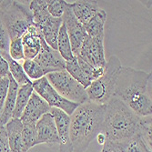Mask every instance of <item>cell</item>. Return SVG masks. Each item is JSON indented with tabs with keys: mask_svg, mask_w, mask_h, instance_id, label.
Returning <instances> with one entry per match:
<instances>
[{
	"mask_svg": "<svg viewBox=\"0 0 152 152\" xmlns=\"http://www.w3.org/2000/svg\"><path fill=\"white\" fill-rule=\"evenodd\" d=\"M58 51L65 61L70 60L74 57L71 49L69 37H68L66 26L63 24L60 26L58 35Z\"/></svg>",
	"mask_w": 152,
	"mask_h": 152,
	"instance_id": "cell-22",
	"label": "cell"
},
{
	"mask_svg": "<svg viewBox=\"0 0 152 152\" xmlns=\"http://www.w3.org/2000/svg\"><path fill=\"white\" fill-rule=\"evenodd\" d=\"M8 86H9L8 77H0V116H1V113L3 111L5 100L7 99Z\"/></svg>",
	"mask_w": 152,
	"mask_h": 152,
	"instance_id": "cell-30",
	"label": "cell"
},
{
	"mask_svg": "<svg viewBox=\"0 0 152 152\" xmlns=\"http://www.w3.org/2000/svg\"><path fill=\"white\" fill-rule=\"evenodd\" d=\"M0 16L6 26L10 41L22 37L33 23L32 13L26 6L18 1H4L0 6Z\"/></svg>",
	"mask_w": 152,
	"mask_h": 152,
	"instance_id": "cell-4",
	"label": "cell"
},
{
	"mask_svg": "<svg viewBox=\"0 0 152 152\" xmlns=\"http://www.w3.org/2000/svg\"><path fill=\"white\" fill-rule=\"evenodd\" d=\"M146 146L151 149V116L141 118L140 134Z\"/></svg>",
	"mask_w": 152,
	"mask_h": 152,
	"instance_id": "cell-26",
	"label": "cell"
},
{
	"mask_svg": "<svg viewBox=\"0 0 152 152\" xmlns=\"http://www.w3.org/2000/svg\"><path fill=\"white\" fill-rule=\"evenodd\" d=\"M37 142L39 144H59V139L54 118L50 112L46 113L36 123Z\"/></svg>",
	"mask_w": 152,
	"mask_h": 152,
	"instance_id": "cell-12",
	"label": "cell"
},
{
	"mask_svg": "<svg viewBox=\"0 0 152 152\" xmlns=\"http://www.w3.org/2000/svg\"><path fill=\"white\" fill-rule=\"evenodd\" d=\"M61 19L62 24L66 26L68 37H69L72 53L75 57H77L82 44L88 36L85 27L75 17L69 3H66V7Z\"/></svg>",
	"mask_w": 152,
	"mask_h": 152,
	"instance_id": "cell-8",
	"label": "cell"
},
{
	"mask_svg": "<svg viewBox=\"0 0 152 152\" xmlns=\"http://www.w3.org/2000/svg\"><path fill=\"white\" fill-rule=\"evenodd\" d=\"M101 152H118V151L116 150V148H115L111 144L107 141V142L104 144Z\"/></svg>",
	"mask_w": 152,
	"mask_h": 152,
	"instance_id": "cell-34",
	"label": "cell"
},
{
	"mask_svg": "<svg viewBox=\"0 0 152 152\" xmlns=\"http://www.w3.org/2000/svg\"><path fill=\"white\" fill-rule=\"evenodd\" d=\"M8 55L12 59L16 60L18 62L20 60H25L22 38H18V39H14L10 41Z\"/></svg>",
	"mask_w": 152,
	"mask_h": 152,
	"instance_id": "cell-28",
	"label": "cell"
},
{
	"mask_svg": "<svg viewBox=\"0 0 152 152\" xmlns=\"http://www.w3.org/2000/svg\"><path fill=\"white\" fill-rule=\"evenodd\" d=\"M66 71L85 88H87L91 84V82H89L85 77V76L83 75L80 67L78 66L77 57L74 56L73 58H71L70 60L66 61Z\"/></svg>",
	"mask_w": 152,
	"mask_h": 152,
	"instance_id": "cell-25",
	"label": "cell"
},
{
	"mask_svg": "<svg viewBox=\"0 0 152 152\" xmlns=\"http://www.w3.org/2000/svg\"><path fill=\"white\" fill-rule=\"evenodd\" d=\"M118 152H151L140 135H137L131 139L118 142V143H110Z\"/></svg>",
	"mask_w": 152,
	"mask_h": 152,
	"instance_id": "cell-20",
	"label": "cell"
},
{
	"mask_svg": "<svg viewBox=\"0 0 152 152\" xmlns=\"http://www.w3.org/2000/svg\"><path fill=\"white\" fill-rule=\"evenodd\" d=\"M121 66V62L117 56H111L108 58L102 76L91 82V84L86 88L89 101L105 105L113 98L116 82Z\"/></svg>",
	"mask_w": 152,
	"mask_h": 152,
	"instance_id": "cell-5",
	"label": "cell"
},
{
	"mask_svg": "<svg viewBox=\"0 0 152 152\" xmlns=\"http://www.w3.org/2000/svg\"><path fill=\"white\" fill-rule=\"evenodd\" d=\"M4 57V58L7 60V64H8V69H9V74L11 75V77H13V79L17 82V84L18 86H23V85H26V84H31L32 81L27 77V76L26 75L22 65L12 59L8 54H1Z\"/></svg>",
	"mask_w": 152,
	"mask_h": 152,
	"instance_id": "cell-21",
	"label": "cell"
},
{
	"mask_svg": "<svg viewBox=\"0 0 152 152\" xmlns=\"http://www.w3.org/2000/svg\"><path fill=\"white\" fill-rule=\"evenodd\" d=\"M107 21V13L105 10L100 9L91 18L88 24L84 26L87 35L94 38H104L105 37V24Z\"/></svg>",
	"mask_w": 152,
	"mask_h": 152,
	"instance_id": "cell-18",
	"label": "cell"
},
{
	"mask_svg": "<svg viewBox=\"0 0 152 152\" xmlns=\"http://www.w3.org/2000/svg\"><path fill=\"white\" fill-rule=\"evenodd\" d=\"M114 96L140 118L151 116V73L121 66Z\"/></svg>",
	"mask_w": 152,
	"mask_h": 152,
	"instance_id": "cell-1",
	"label": "cell"
},
{
	"mask_svg": "<svg viewBox=\"0 0 152 152\" xmlns=\"http://www.w3.org/2000/svg\"><path fill=\"white\" fill-rule=\"evenodd\" d=\"M22 129V146L24 152H27L31 148L37 145L36 124L23 123Z\"/></svg>",
	"mask_w": 152,
	"mask_h": 152,
	"instance_id": "cell-23",
	"label": "cell"
},
{
	"mask_svg": "<svg viewBox=\"0 0 152 152\" xmlns=\"http://www.w3.org/2000/svg\"><path fill=\"white\" fill-rule=\"evenodd\" d=\"M141 118L113 96L105 104V115L101 131L109 143H118L139 135Z\"/></svg>",
	"mask_w": 152,
	"mask_h": 152,
	"instance_id": "cell-3",
	"label": "cell"
},
{
	"mask_svg": "<svg viewBox=\"0 0 152 152\" xmlns=\"http://www.w3.org/2000/svg\"><path fill=\"white\" fill-rule=\"evenodd\" d=\"M96 140H98V143L101 146H104V144L107 142V137L102 131H100L98 135H96Z\"/></svg>",
	"mask_w": 152,
	"mask_h": 152,
	"instance_id": "cell-33",
	"label": "cell"
},
{
	"mask_svg": "<svg viewBox=\"0 0 152 152\" xmlns=\"http://www.w3.org/2000/svg\"><path fill=\"white\" fill-rule=\"evenodd\" d=\"M32 87L34 91L39 95L50 107L61 109L68 116H71L76 108L79 106V104L71 102L60 96L50 85L46 77L32 82Z\"/></svg>",
	"mask_w": 152,
	"mask_h": 152,
	"instance_id": "cell-7",
	"label": "cell"
},
{
	"mask_svg": "<svg viewBox=\"0 0 152 152\" xmlns=\"http://www.w3.org/2000/svg\"><path fill=\"white\" fill-rule=\"evenodd\" d=\"M33 92L34 89L32 87V83L31 84H26L18 87L16 105H15V108H14L12 118H20Z\"/></svg>",
	"mask_w": 152,
	"mask_h": 152,
	"instance_id": "cell-19",
	"label": "cell"
},
{
	"mask_svg": "<svg viewBox=\"0 0 152 152\" xmlns=\"http://www.w3.org/2000/svg\"><path fill=\"white\" fill-rule=\"evenodd\" d=\"M77 57L93 67L105 68L107 60L105 58L104 38H94L87 36Z\"/></svg>",
	"mask_w": 152,
	"mask_h": 152,
	"instance_id": "cell-9",
	"label": "cell"
},
{
	"mask_svg": "<svg viewBox=\"0 0 152 152\" xmlns=\"http://www.w3.org/2000/svg\"><path fill=\"white\" fill-rule=\"evenodd\" d=\"M8 80H9V86L7 90V99L5 100L3 111L0 116V126H5L6 124L12 118L14 108L16 105V99H17V94L18 89V85L17 82L13 79L10 74H8Z\"/></svg>",
	"mask_w": 152,
	"mask_h": 152,
	"instance_id": "cell-17",
	"label": "cell"
},
{
	"mask_svg": "<svg viewBox=\"0 0 152 152\" xmlns=\"http://www.w3.org/2000/svg\"><path fill=\"white\" fill-rule=\"evenodd\" d=\"M69 6L77 19L83 26L88 24V22L101 9L96 1H75L69 3Z\"/></svg>",
	"mask_w": 152,
	"mask_h": 152,
	"instance_id": "cell-15",
	"label": "cell"
},
{
	"mask_svg": "<svg viewBox=\"0 0 152 152\" xmlns=\"http://www.w3.org/2000/svg\"><path fill=\"white\" fill-rule=\"evenodd\" d=\"M0 152H11L5 126H0Z\"/></svg>",
	"mask_w": 152,
	"mask_h": 152,
	"instance_id": "cell-31",
	"label": "cell"
},
{
	"mask_svg": "<svg viewBox=\"0 0 152 152\" xmlns=\"http://www.w3.org/2000/svg\"><path fill=\"white\" fill-rule=\"evenodd\" d=\"M9 69H8V64L4 57L0 54V77H8Z\"/></svg>",
	"mask_w": 152,
	"mask_h": 152,
	"instance_id": "cell-32",
	"label": "cell"
},
{
	"mask_svg": "<svg viewBox=\"0 0 152 152\" xmlns=\"http://www.w3.org/2000/svg\"><path fill=\"white\" fill-rule=\"evenodd\" d=\"M46 77L55 90L64 99L79 105L89 101L86 88L66 70L49 73Z\"/></svg>",
	"mask_w": 152,
	"mask_h": 152,
	"instance_id": "cell-6",
	"label": "cell"
},
{
	"mask_svg": "<svg viewBox=\"0 0 152 152\" xmlns=\"http://www.w3.org/2000/svg\"><path fill=\"white\" fill-rule=\"evenodd\" d=\"M49 112L56 124L59 139V152H73L70 140V116L56 107H51Z\"/></svg>",
	"mask_w": 152,
	"mask_h": 152,
	"instance_id": "cell-10",
	"label": "cell"
},
{
	"mask_svg": "<svg viewBox=\"0 0 152 152\" xmlns=\"http://www.w3.org/2000/svg\"><path fill=\"white\" fill-rule=\"evenodd\" d=\"M10 39L0 16V54H8Z\"/></svg>",
	"mask_w": 152,
	"mask_h": 152,
	"instance_id": "cell-29",
	"label": "cell"
},
{
	"mask_svg": "<svg viewBox=\"0 0 152 152\" xmlns=\"http://www.w3.org/2000/svg\"><path fill=\"white\" fill-rule=\"evenodd\" d=\"M50 109L48 104L34 91L20 117V120L23 123L36 124L43 115L48 113Z\"/></svg>",
	"mask_w": 152,
	"mask_h": 152,
	"instance_id": "cell-13",
	"label": "cell"
},
{
	"mask_svg": "<svg viewBox=\"0 0 152 152\" xmlns=\"http://www.w3.org/2000/svg\"><path fill=\"white\" fill-rule=\"evenodd\" d=\"M34 60L49 73L66 70V61L62 58L58 50L51 48L44 38L41 41V48Z\"/></svg>",
	"mask_w": 152,
	"mask_h": 152,
	"instance_id": "cell-11",
	"label": "cell"
},
{
	"mask_svg": "<svg viewBox=\"0 0 152 152\" xmlns=\"http://www.w3.org/2000/svg\"><path fill=\"white\" fill-rule=\"evenodd\" d=\"M105 105L91 101L80 104L70 116V140L73 152H85L101 129Z\"/></svg>",
	"mask_w": 152,
	"mask_h": 152,
	"instance_id": "cell-2",
	"label": "cell"
},
{
	"mask_svg": "<svg viewBox=\"0 0 152 152\" xmlns=\"http://www.w3.org/2000/svg\"><path fill=\"white\" fill-rule=\"evenodd\" d=\"M22 66L27 77L34 81L46 77L48 74V71L37 64L34 59H25Z\"/></svg>",
	"mask_w": 152,
	"mask_h": 152,
	"instance_id": "cell-24",
	"label": "cell"
},
{
	"mask_svg": "<svg viewBox=\"0 0 152 152\" xmlns=\"http://www.w3.org/2000/svg\"><path fill=\"white\" fill-rule=\"evenodd\" d=\"M11 152H24L22 146L23 124L20 118H11L5 125Z\"/></svg>",
	"mask_w": 152,
	"mask_h": 152,
	"instance_id": "cell-16",
	"label": "cell"
},
{
	"mask_svg": "<svg viewBox=\"0 0 152 152\" xmlns=\"http://www.w3.org/2000/svg\"><path fill=\"white\" fill-rule=\"evenodd\" d=\"M43 37L40 31L33 25L22 37V45L25 59H34L41 48V41Z\"/></svg>",
	"mask_w": 152,
	"mask_h": 152,
	"instance_id": "cell-14",
	"label": "cell"
},
{
	"mask_svg": "<svg viewBox=\"0 0 152 152\" xmlns=\"http://www.w3.org/2000/svg\"><path fill=\"white\" fill-rule=\"evenodd\" d=\"M66 1L64 0H47L48 13L56 18H61L66 7Z\"/></svg>",
	"mask_w": 152,
	"mask_h": 152,
	"instance_id": "cell-27",
	"label": "cell"
}]
</instances>
